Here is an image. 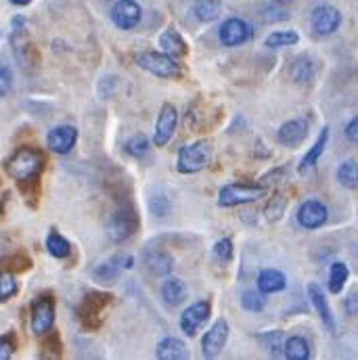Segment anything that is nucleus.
<instances>
[{"instance_id": "1", "label": "nucleus", "mask_w": 358, "mask_h": 360, "mask_svg": "<svg viewBox=\"0 0 358 360\" xmlns=\"http://www.w3.org/2000/svg\"><path fill=\"white\" fill-rule=\"evenodd\" d=\"M42 166H44V158L38 149H32V147H21L17 149L6 162H4V168H6V174L13 180H17L19 184L23 182H34L36 176L42 172Z\"/></svg>"}, {"instance_id": "2", "label": "nucleus", "mask_w": 358, "mask_h": 360, "mask_svg": "<svg viewBox=\"0 0 358 360\" xmlns=\"http://www.w3.org/2000/svg\"><path fill=\"white\" fill-rule=\"evenodd\" d=\"M267 197V186L264 184H248V182H233L220 188L218 193V203L222 207H235L243 203H254L258 199Z\"/></svg>"}, {"instance_id": "3", "label": "nucleus", "mask_w": 358, "mask_h": 360, "mask_svg": "<svg viewBox=\"0 0 358 360\" xmlns=\"http://www.w3.org/2000/svg\"><path fill=\"white\" fill-rule=\"evenodd\" d=\"M136 65L158 78H180V65L177 63L174 57L166 55V53H153V51H145L136 55Z\"/></svg>"}, {"instance_id": "4", "label": "nucleus", "mask_w": 358, "mask_h": 360, "mask_svg": "<svg viewBox=\"0 0 358 360\" xmlns=\"http://www.w3.org/2000/svg\"><path fill=\"white\" fill-rule=\"evenodd\" d=\"M212 158V149L207 141H197L193 145H186L179 151V160H177V170L180 174H195L199 170H203L210 164Z\"/></svg>"}, {"instance_id": "5", "label": "nucleus", "mask_w": 358, "mask_h": 360, "mask_svg": "<svg viewBox=\"0 0 358 360\" xmlns=\"http://www.w3.org/2000/svg\"><path fill=\"white\" fill-rule=\"evenodd\" d=\"M111 295L103 293V291H89L82 300L80 306V319L89 329H96L103 321V314L107 312V308L111 306Z\"/></svg>"}, {"instance_id": "6", "label": "nucleus", "mask_w": 358, "mask_h": 360, "mask_svg": "<svg viewBox=\"0 0 358 360\" xmlns=\"http://www.w3.org/2000/svg\"><path fill=\"white\" fill-rule=\"evenodd\" d=\"M136 226H139V220H136L134 212H130V207H122V210L113 212L111 218H109V222H107L109 237L115 243H122V241L130 239L134 235Z\"/></svg>"}, {"instance_id": "7", "label": "nucleus", "mask_w": 358, "mask_h": 360, "mask_svg": "<svg viewBox=\"0 0 358 360\" xmlns=\"http://www.w3.org/2000/svg\"><path fill=\"white\" fill-rule=\"evenodd\" d=\"M310 25L317 36H331L342 25V13L335 6L321 4L310 15Z\"/></svg>"}, {"instance_id": "8", "label": "nucleus", "mask_w": 358, "mask_h": 360, "mask_svg": "<svg viewBox=\"0 0 358 360\" xmlns=\"http://www.w3.org/2000/svg\"><path fill=\"white\" fill-rule=\"evenodd\" d=\"M218 38L224 46H239L245 44L248 40H252V25L239 17H231L226 19L220 30H218Z\"/></svg>"}, {"instance_id": "9", "label": "nucleus", "mask_w": 358, "mask_h": 360, "mask_svg": "<svg viewBox=\"0 0 358 360\" xmlns=\"http://www.w3.org/2000/svg\"><path fill=\"white\" fill-rule=\"evenodd\" d=\"M177 126H179V111L174 105L166 103L162 109H160V117H158V124H155V134H153V143L155 147H166L174 132H177Z\"/></svg>"}, {"instance_id": "10", "label": "nucleus", "mask_w": 358, "mask_h": 360, "mask_svg": "<svg viewBox=\"0 0 358 360\" xmlns=\"http://www.w3.org/2000/svg\"><path fill=\"white\" fill-rule=\"evenodd\" d=\"M55 323V304L51 297H38L32 306V331L34 335L51 333Z\"/></svg>"}, {"instance_id": "11", "label": "nucleus", "mask_w": 358, "mask_h": 360, "mask_svg": "<svg viewBox=\"0 0 358 360\" xmlns=\"http://www.w3.org/2000/svg\"><path fill=\"white\" fill-rule=\"evenodd\" d=\"M210 312H212L210 302H195V304H191L180 314V329H182V333H186L188 338L197 335V331L207 323Z\"/></svg>"}, {"instance_id": "12", "label": "nucleus", "mask_w": 358, "mask_h": 360, "mask_svg": "<svg viewBox=\"0 0 358 360\" xmlns=\"http://www.w3.org/2000/svg\"><path fill=\"white\" fill-rule=\"evenodd\" d=\"M143 8L136 0H117L111 8V21L120 30H134L141 23Z\"/></svg>"}, {"instance_id": "13", "label": "nucleus", "mask_w": 358, "mask_h": 360, "mask_svg": "<svg viewBox=\"0 0 358 360\" xmlns=\"http://www.w3.org/2000/svg\"><path fill=\"white\" fill-rule=\"evenodd\" d=\"M226 340H229V325H226L224 319H218L212 325V329L201 340V352H203V356L205 359H216L220 354V350L224 348Z\"/></svg>"}, {"instance_id": "14", "label": "nucleus", "mask_w": 358, "mask_h": 360, "mask_svg": "<svg viewBox=\"0 0 358 360\" xmlns=\"http://www.w3.org/2000/svg\"><path fill=\"white\" fill-rule=\"evenodd\" d=\"M327 216H329L327 207L321 201H317V199L304 201L300 205V210H298V222H300V226H304L308 231L321 229L327 222Z\"/></svg>"}, {"instance_id": "15", "label": "nucleus", "mask_w": 358, "mask_h": 360, "mask_svg": "<svg viewBox=\"0 0 358 360\" xmlns=\"http://www.w3.org/2000/svg\"><path fill=\"white\" fill-rule=\"evenodd\" d=\"M78 141V130L74 126H57L46 134V145L53 153L68 155Z\"/></svg>"}, {"instance_id": "16", "label": "nucleus", "mask_w": 358, "mask_h": 360, "mask_svg": "<svg viewBox=\"0 0 358 360\" xmlns=\"http://www.w3.org/2000/svg\"><path fill=\"white\" fill-rule=\"evenodd\" d=\"M308 134V122L306 120H291L279 128V143L285 147H298Z\"/></svg>"}, {"instance_id": "17", "label": "nucleus", "mask_w": 358, "mask_h": 360, "mask_svg": "<svg viewBox=\"0 0 358 360\" xmlns=\"http://www.w3.org/2000/svg\"><path fill=\"white\" fill-rule=\"evenodd\" d=\"M308 297L317 310V314L321 316V321L325 323V327L329 331H335V321H333V314H331V308L327 304V297L323 293V289L317 285V283H308Z\"/></svg>"}, {"instance_id": "18", "label": "nucleus", "mask_w": 358, "mask_h": 360, "mask_svg": "<svg viewBox=\"0 0 358 360\" xmlns=\"http://www.w3.org/2000/svg\"><path fill=\"white\" fill-rule=\"evenodd\" d=\"M160 46H162V53L170 55V57H182L186 55V44L182 40L179 32L174 27H168L162 36H160Z\"/></svg>"}, {"instance_id": "19", "label": "nucleus", "mask_w": 358, "mask_h": 360, "mask_svg": "<svg viewBox=\"0 0 358 360\" xmlns=\"http://www.w3.org/2000/svg\"><path fill=\"white\" fill-rule=\"evenodd\" d=\"M158 359L162 360H184L188 359V352H186V346L177 340V338H164L160 344H158Z\"/></svg>"}, {"instance_id": "20", "label": "nucleus", "mask_w": 358, "mask_h": 360, "mask_svg": "<svg viewBox=\"0 0 358 360\" xmlns=\"http://www.w3.org/2000/svg\"><path fill=\"white\" fill-rule=\"evenodd\" d=\"M285 285H287V278H285V274H283L281 270L267 269L258 274V289H260L262 293H276V291H283Z\"/></svg>"}, {"instance_id": "21", "label": "nucleus", "mask_w": 358, "mask_h": 360, "mask_svg": "<svg viewBox=\"0 0 358 360\" xmlns=\"http://www.w3.org/2000/svg\"><path fill=\"white\" fill-rule=\"evenodd\" d=\"M327 139H329V130L323 128V132H321V136L317 139V143H314V145L310 147V151L304 155V160H302V164H300V174H308V172L317 166L319 158L323 155V151H325V147H327Z\"/></svg>"}, {"instance_id": "22", "label": "nucleus", "mask_w": 358, "mask_h": 360, "mask_svg": "<svg viewBox=\"0 0 358 360\" xmlns=\"http://www.w3.org/2000/svg\"><path fill=\"white\" fill-rule=\"evenodd\" d=\"M145 262H147L149 270L153 274H158V276H166V274H170L172 269H174V260L166 252H149L145 256Z\"/></svg>"}, {"instance_id": "23", "label": "nucleus", "mask_w": 358, "mask_h": 360, "mask_svg": "<svg viewBox=\"0 0 358 360\" xmlns=\"http://www.w3.org/2000/svg\"><path fill=\"white\" fill-rule=\"evenodd\" d=\"M162 297H164L166 304H170V306H179V304H182V302L186 300V287H184V283L179 281V278H168V281H164V285H162Z\"/></svg>"}, {"instance_id": "24", "label": "nucleus", "mask_w": 358, "mask_h": 360, "mask_svg": "<svg viewBox=\"0 0 358 360\" xmlns=\"http://www.w3.org/2000/svg\"><path fill=\"white\" fill-rule=\"evenodd\" d=\"M283 354L289 360H308L310 359V346L304 338L300 335H293L285 342V348H283Z\"/></svg>"}, {"instance_id": "25", "label": "nucleus", "mask_w": 358, "mask_h": 360, "mask_svg": "<svg viewBox=\"0 0 358 360\" xmlns=\"http://www.w3.org/2000/svg\"><path fill=\"white\" fill-rule=\"evenodd\" d=\"M46 250H49V254H51L53 258L63 260V258H68V256H70L72 245H70V241H68L63 235H59L57 231H53V233L46 237Z\"/></svg>"}, {"instance_id": "26", "label": "nucleus", "mask_w": 358, "mask_h": 360, "mask_svg": "<svg viewBox=\"0 0 358 360\" xmlns=\"http://www.w3.org/2000/svg\"><path fill=\"white\" fill-rule=\"evenodd\" d=\"M193 13L203 23L214 21L220 15V2L218 0H197L195 6H193Z\"/></svg>"}, {"instance_id": "27", "label": "nucleus", "mask_w": 358, "mask_h": 360, "mask_svg": "<svg viewBox=\"0 0 358 360\" xmlns=\"http://www.w3.org/2000/svg\"><path fill=\"white\" fill-rule=\"evenodd\" d=\"M338 180L346 188H358V162L348 160V162L340 164V168H338Z\"/></svg>"}, {"instance_id": "28", "label": "nucleus", "mask_w": 358, "mask_h": 360, "mask_svg": "<svg viewBox=\"0 0 358 360\" xmlns=\"http://www.w3.org/2000/svg\"><path fill=\"white\" fill-rule=\"evenodd\" d=\"M312 74H314V68H312V61L308 57H298L291 65V78L295 82H310L312 80Z\"/></svg>"}, {"instance_id": "29", "label": "nucleus", "mask_w": 358, "mask_h": 360, "mask_svg": "<svg viewBox=\"0 0 358 360\" xmlns=\"http://www.w3.org/2000/svg\"><path fill=\"white\" fill-rule=\"evenodd\" d=\"M348 266L344 262H335L331 264V270H329V291L331 293H340L348 281Z\"/></svg>"}, {"instance_id": "30", "label": "nucleus", "mask_w": 358, "mask_h": 360, "mask_svg": "<svg viewBox=\"0 0 358 360\" xmlns=\"http://www.w3.org/2000/svg\"><path fill=\"white\" fill-rule=\"evenodd\" d=\"M300 36L291 30H283V32H272L267 38V49H283V46H293L298 44Z\"/></svg>"}, {"instance_id": "31", "label": "nucleus", "mask_w": 358, "mask_h": 360, "mask_svg": "<svg viewBox=\"0 0 358 360\" xmlns=\"http://www.w3.org/2000/svg\"><path fill=\"white\" fill-rule=\"evenodd\" d=\"M124 149H126V153L130 155V158H145L147 155V151H149V139L145 136V134H134V136H130L128 141H126V145H124Z\"/></svg>"}, {"instance_id": "32", "label": "nucleus", "mask_w": 358, "mask_h": 360, "mask_svg": "<svg viewBox=\"0 0 358 360\" xmlns=\"http://www.w3.org/2000/svg\"><path fill=\"white\" fill-rule=\"evenodd\" d=\"M120 269H122V264H120L117 260H115V262H105V264L96 266L92 274H94L98 281H103V283H111L113 278H117Z\"/></svg>"}, {"instance_id": "33", "label": "nucleus", "mask_w": 358, "mask_h": 360, "mask_svg": "<svg viewBox=\"0 0 358 360\" xmlns=\"http://www.w3.org/2000/svg\"><path fill=\"white\" fill-rule=\"evenodd\" d=\"M15 293H17V281H15V276L11 272L0 274V302L11 300Z\"/></svg>"}, {"instance_id": "34", "label": "nucleus", "mask_w": 358, "mask_h": 360, "mask_svg": "<svg viewBox=\"0 0 358 360\" xmlns=\"http://www.w3.org/2000/svg\"><path fill=\"white\" fill-rule=\"evenodd\" d=\"M262 344H264V348L269 350L272 356H281V352H283V335L279 333V331H270V333H264V338H262Z\"/></svg>"}, {"instance_id": "35", "label": "nucleus", "mask_w": 358, "mask_h": 360, "mask_svg": "<svg viewBox=\"0 0 358 360\" xmlns=\"http://www.w3.org/2000/svg\"><path fill=\"white\" fill-rule=\"evenodd\" d=\"M241 306L248 310V312H260L264 308V297L256 291H248L241 295Z\"/></svg>"}, {"instance_id": "36", "label": "nucleus", "mask_w": 358, "mask_h": 360, "mask_svg": "<svg viewBox=\"0 0 358 360\" xmlns=\"http://www.w3.org/2000/svg\"><path fill=\"white\" fill-rule=\"evenodd\" d=\"M285 205H287V201H285V197H281V195H276V197H272L269 201V205H267V210H264V214H267V218L269 220H279L281 216H283V212H285Z\"/></svg>"}, {"instance_id": "37", "label": "nucleus", "mask_w": 358, "mask_h": 360, "mask_svg": "<svg viewBox=\"0 0 358 360\" xmlns=\"http://www.w3.org/2000/svg\"><path fill=\"white\" fill-rule=\"evenodd\" d=\"M214 256L220 260V262H229L233 258V241L231 239H220L216 245H214Z\"/></svg>"}, {"instance_id": "38", "label": "nucleus", "mask_w": 358, "mask_h": 360, "mask_svg": "<svg viewBox=\"0 0 358 360\" xmlns=\"http://www.w3.org/2000/svg\"><path fill=\"white\" fill-rule=\"evenodd\" d=\"M13 89V72L8 65H2L0 63V98L6 96Z\"/></svg>"}, {"instance_id": "39", "label": "nucleus", "mask_w": 358, "mask_h": 360, "mask_svg": "<svg viewBox=\"0 0 358 360\" xmlns=\"http://www.w3.org/2000/svg\"><path fill=\"white\" fill-rule=\"evenodd\" d=\"M151 212L158 216V218H162V216H166L168 212H170V203H168V199L166 197H162V195H153V199H151Z\"/></svg>"}, {"instance_id": "40", "label": "nucleus", "mask_w": 358, "mask_h": 360, "mask_svg": "<svg viewBox=\"0 0 358 360\" xmlns=\"http://www.w3.org/2000/svg\"><path fill=\"white\" fill-rule=\"evenodd\" d=\"M289 15H287V11L276 2L274 6H267L264 8V19L267 21H283V19H287Z\"/></svg>"}, {"instance_id": "41", "label": "nucleus", "mask_w": 358, "mask_h": 360, "mask_svg": "<svg viewBox=\"0 0 358 360\" xmlns=\"http://www.w3.org/2000/svg\"><path fill=\"white\" fill-rule=\"evenodd\" d=\"M15 352V340L13 335H2L0 338V360H6Z\"/></svg>"}, {"instance_id": "42", "label": "nucleus", "mask_w": 358, "mask_h": 360, "mask_svg": "<svg viewBox=\"0 0 358 360\" xmlns=\"http://www.w3.org/2000/svg\"><path fill=\"white\" fill-rule=\"evenodd\" d=\"M346 136H348V141H352V143H357L358 145V115L357 117H352L350 124L346 126Z\"/></svg>"}, {"instance_id": "43", "label": "nucleus", "mask_w": 358, "mask_h": 360, "mask_svg": "<svg viewBox=\"0 0 358 360\" xmlns=\"http://www.w3.org/2000/svg\"><path fill=\"white\" fill-rule=\"evenodd\" d=\"M346 312L350 314V316H358V293H352L348 300H346Z\"/></svg>"}, {"instance_id": "44", "label": "nucleus", "mask_w": 358, "mask_h": 360, "mask_svg": "<svg viewBox=\"0 0 358 360\" xmlns=\"http://www.w3.org/2000/svg\"><path fill=\"white\" fill-rule=\"evenodd\" d=\"M11 4H15V6H25V4H30L32 0H8Z\"/></svg>"}, {"instance_id": "45", "label": "nucleus", "mask_w": 358, "mask_h": 360, "mask_svg": "<svg viewBox=\"0 0 358 360\" xmlns=\"http://www.w3.org/2000/svg\"><path fill=\"white\" fill-rule=\"evenodd\" d=\"M274 2H279V4H285V2H289V0H274Z\"/></svg>"}]
</instances>
